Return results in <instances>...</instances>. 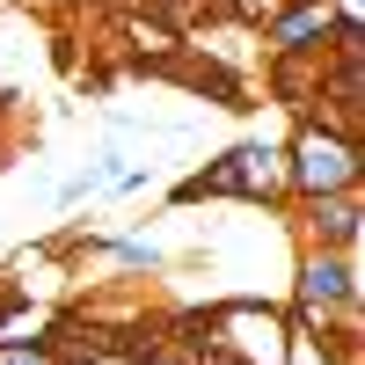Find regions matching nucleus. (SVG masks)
<instances>
[{
    "instance_id": "nucleus-4",
    "label": "nucleus",
    "mask_w": 365,
    "mask_h": 365,
    "mask_svg": "<svg viewBox=\"0 0 365 365\" xmlns=\"http://www.w3.org/2000/svg\"><path fill=\"white\" fill-rule=\"evenodd\" d=\"M336 307H358V270L344 249H314L299 263V314L307 322H329Z\"/></svg>"
},
{
    "instance_id": "nucleus-1",
    "label": "nucleus",
    "mask_w": 365,
    "mask_h": 365,
    "mask_svg": "<svg viewBox=\"0 0 365 365\" xmlns=\"http://www.w3.org/2000/svg\"><path fill=\"white\" fill-rule=\"evenodd\" d=\"M358 139L329 132V125H299L292 154H285V182L299 197H329V190H358Z\"/></svg>"
},
{
    "instance_id": "nucleus-9",
    "label": "nucleus",
    "mask_w": 365,
    "mask_h": 365,
    "mask_svg": "<svg viewBox=\"0 0 365 365\" xmlns=\"http://www.w3.org/2000/svg\"><path fill=\"white\" fill-rule=\"evenodd\" d=\"M139 365H197V344H146Z\"/></svg>"
},
{
    "instance_id": "nucleus-2",
    "label": "nucleus",
    "mask_w": 365,
    "mask_h": 365,
    "mask_svg": "<svg viewBox=\"0 0 365 365\" xmlns=\"http://www.w3.org/2000/svg\"><path fill=\"white\" fill-rule=\"evenodd\" d=\"M278 182H285V154H278V146H234V154L227 161H212L205 175H190V182H182V205H190V197H278Z\"/></svg>"
},
{
    "instance_id": "nucleus-5",
    "label": "nucleus",
    "mask_w": 365,
    "mask_h": 365,
    "mask_svg": "<svg viewBox=\"0 0 365 365\" xmlns=\"http://www.w3.org/2000/svg\"><path fill=\"white\" fill-rule=\"evenodd\" d=\"M336 8H329V0H292V8L278 15V22H270V44H278V51H322L329 37H336Z\"/></svg>"
},
{
    "instance_id": "nucleus-7",
    "label": "nucleus",
    "mask_w": 365,
    "mask_h": 365,
    "mask_svg": "<svg viewBox=\"0 0 365 365\" xmlns=\"http://www.w3.org/2000/svg\"><path fill=\"white\" fill-rule=\"evenodd\" d=\"M351 351H358V329H344L336 344H307V336H292V344H285V365H351Z\"/></svg>"
},
{
    "instance_id": "nucleus-3",
    "label": "nucleus",
    "mask_w": 365,
    "mask_h": 365,
    "mask_svg": "<svg viewBox=\"0 0 365 365\" xmlns=\"http://www.w3.org/2000/svg\"><path fill=\"white\" fill-rule=\"evenodd\" d=\"M205 329H212L205 344H212V351H234L241 365H285V344H292L285 322L263 314V307H220Z\"/></svg>"
},
{
    "instance_id": "nucleus-8",
    "label": "nucleus",
    "mask_w": 365,
    "mask_h": 365,
    "mask_svg": "<svg viewBox=\"0 0 365 365\" xmlns=\"http://www.w3.org/2000/svg\"><path fill=\"white\" fill-rule=\"evenodd\" d=\"M0 365H66V358H58L44 336H29V344H22V336H8V344H0Z\"/></svg>"
},
{
    "instance_id": "nucleus-6",
    "label": "nucleus",
    "mask_w": 365,
    "mask_h": 365,
    "mask_svg": "<svg viewBox=\"0 0 365 365\" xmlns=\"http://www.w3.org/2000/svg\"><path fill=\"white\" fill-rule=\"evenodd\" d=\"M307 205H314V241L351 256V241H358V190H329V197H307Z\"/></svg>"
}]
</instances>
